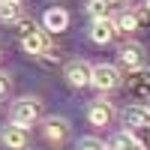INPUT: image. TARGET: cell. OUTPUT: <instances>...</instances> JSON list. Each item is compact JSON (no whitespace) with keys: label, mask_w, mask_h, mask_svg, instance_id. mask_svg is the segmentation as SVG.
Segmentation results:
<instances>
[{"label":"cell","mask_w":150,"mask_h":150,"mask_svg":"<svg viewBox=\"0 0 150 150\" xmlns=\"http://www.w3.org/2000/svg\"><path fill=\"white\" fill-rule=\"evenodd\" d=\"M87 12L96 18H111V0H87Z\"/></svg>","instance_id":"obj_15"},{"label":"cell","mask_w":150,"mask_h":150,"mask_svg":"<svg viewBox=\"0 0 150 150\" xmlns=\"http://www.w3.org/2000/svg\"><path fill=\"white\" fill-rule=\"evenodd\" d=\"M120 123L126 126V132L132 129H147L150 126V108L147 105H126L120 111Z\"/></svg>","instance_id":"obj_3"},{"label":"cell","mask_w":150,"mask_h":150,"mask_svg":"<svg viewBox=\"0 0 150 150\" xmlns=\"http://www.w3.org/2000/svg\"><path fill=\"white\" fill-rule=\"evenodd\" d=\"M90 84L96 87V90H114V87L120 84L117 66H111V63H96V66L90 69Z\"/></svg>","instance_id":"obj_2"},{"label":"cell","mask_w":150,"mask_h":150,"mask_svg":"<svg viewBox=\"0 0 150 150\" xmlns=\"http://www.w3.org/2000/svg\"><path fill=\"white\" fill-rule=\"evenodd\" d=\"M21 48H24V51H27V54H45L48 51V36L42 33V30H30V33H24L21 36Z\"/></svg>","instance_id":"obj_7"},{"label":"cell","mask_w":150,"mask_h":150,"mask_svg":"<svg viewBox=\"0 0 150 150\" xmlns=\"http://www.w3.org/2000/svg\"><path fill=\"white\" fill-rule=\"evenodd\" d=\"M147 99H150V96H147ZM147 108H150V102H147Z\"/></svg>","instance_id":"obj_20"},{"label":"cell","mask_w":150,"mask_h":150,"mask_svg":"<svg viewBox=\"0 0 150 150\" xmlns=\"http://www.w3.org/2000/svg\"><path fill=\"white\" fill-rule=\"evenodd\" d=\"M78 150H108V144L102 138H93V135H84L78 141Z\"/></svg>","instance_id":"obj_17"},{"label":"cell","mask_w":150,"mask_h":150,"mask_svg":"<svg viewBox=\"0 0 150 150\" xmlns=\"http://www.w3.org/2000/svg\"><path fill=\"white\" fill-rule=\"evenodd\" d=\"M6 93H9V75H6V72H0V99H3Z\"/></svg>","instance_id":"obj_18"},{"label":"cell","mask_w":150,"mask_h":150,"mask_svg":"<svg viewBox=\"0 0 150 150\" xmlns=\"http://www.w3.org/2000/svg\"><path fill=\"white\" fill-rule=\"evenodd\" d=\"M129 93L132 96H150V69H132V78H129Z\"/></svg>","instance_id":"obj_10"},{"label":"cell","mask_w":150,"mask_h":150,"mask_svg":"<svg viewBox=\"0 0 150 150\" xmlns=\"http://www.w3.org/2000/svg\"><path fill=\"white\" fill-rule=\"evenodd\" d=\"M42 114V102L36 96H21L18 102H12V111H9V123H15V126H30L36 123Z\"/></svg>","instance_id":"obj_1"},{"label":"cell","mask_w":150,"mask_h":150,"mask_svg":"<svg viewBox=\"0 0 150 150\" xmlns=\"http://www.w3.org/2000/svg\"><path fill=\"white\" fill-rule=\"evenodd\" d=\"M147 12H150V0H147Z\"/></svg>","instance_id":"obj_19"},{"label":"cell","mask_w":150,"mask_h":150,"mask_svg":"<svg viewBox=\"0 0 150 150\" xmlns=\"http://www.w3.org/2000/svg\"><path fill=\"white\" fill-rule=\"evenodd\" d=\"M111 150H144V144L135 138L132 132L123 129V132H117L114 138H111Z\"/></svg>","instance_id":"obj_13"},{"label":"cell","mask_w":150,"mask_h":150,"mask_svg":"<svg viewBox=\"0 0 150 150\" xmlns=\"http://www.w3.org/2000/svg\"><path fill=\"white\" fill-rule=\"evenodd\" d=\"M120 63L129 66V69H141V63H144V48H141L138 42L123 45V48H120Z\"/></svg>","instance_id":"obj_11"},{"label":"cell","mask_w":150,"mask_h":150,"mask_svg":"<svg viewBox=\"0 0 150 150\" xmlns=\"http://www.w3.org/2000/svg\"><path fill=\"white\" fill-rule=\"evenodd\" d=\"M21 18V3L18 0H0V21L3 24H15Z\"/></svg>","instance_id":"obj_14"},{"label":"cell","mask_w":150,"mask_h":150,"mask_svg":"<svg viewBox=\"0 0 150 150\" xmlns=\"http://www.w3.org/2000/svg\"><path fill=\"white\" fill-rule=\"evenodd\" d=\"M111 117H114V111H111V105L105 102V99H96V102L87 108V120H90L93 126H108Z\"/></svg>","instance_id":"obj_8"},{"label":"cell","mask_w":150,"mask_h":150,"mask_svg":"<svg viewBox=\"0 0 150 150\" xmlns=\"http://www.w3.org/2000/svg\"><path fill=\"white\" fill-rule=\"evenodd\" d=\"M90 63L87 60H72V63H66V69H63V75H66V81L72 84V87H87L90 84Z\"/></svg>","instance_id":"obj_4"},{"label":"cell","mask_w":150,"mask_h":150,"mask_svg":"<svg viewBox=\"0 0 150 150\" xmlns=\"http://www.w3.org/2000/svg\"><path fill=\"white\" fill-rule=\"evenodd\" d=\"M111 21H114V30H120V33H132L135 27H138V21H135V12H123V15L111 18Z\"/></svg>","instance_id":"obj_16"},{"label":"cell","mask_w":150,"mask_h":150,"mask_svg":"<svg viewBox=\"0 0 150 150\" xmlns=\"http://www.w3.org/2000/svg\"><path fill=\"white\" fill-rule=\"evenodd\" d=\"M42 24H45L48 33H60V30L69 27V12H66L63 6H51V9L42 15Z\"/></svg>","instance_id":"obj_5"},{"label":"cell","mask_w":150,"mask_h":150,"mask_svg":"<svg viewBox=\"0 0 150 150\" xmlns=\"http://www.w3.org/2000/svg\"><path fill=\"white\" fill-rule=\"evenodd\" d=\"M114 21L111 18H96L93 21V27H90V39L96 42V45H105V42H111L114 39Z\"/></svg>","instance_id":"obj_9"},{"label":"cell","mask_w":150,"mask_h":150,"mask_svg":"<svg viewBox=\"0 0 150 150\" xmlns=\"http://www.w3.org/2000/svg\"><path fill=\"white\" fill-rule=\"evenodd\" d=\"M45 135H48L54 144L66 141V138H69V123H66L63 117H48V120H45Z\"/></svg>","instance_id":"obj_12"},{"label":"cell","mask_w":150,"mask_h":150,"mask_svg":"<svg viewBox=\"0 0 150 150\" xmlns=\"http://www.w3.org/2000/svg\"><path fill=\"white\" fill-rule=\"evenodd\" d=\"M0 141H3L9 150H24V147H27V126H15V123H9V126L0 132Z\"/></svg>","instance_id":"obj_6"}]
</instances>
